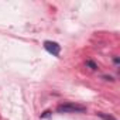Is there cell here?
I'll return each mask as SVG.
<instances>
[{
    "mask_svg": "<svg viewBox=\"0 0 120 120\" xmlns=\"http://www.w3.org/2000/svg\"><path fill=\"white\" fill-rule=\"evenodd\" d=\"M102 79H105V81H110V82H114V78H113L112 75H102Z\"/></svg>",
    "mask_w": 120,
    "mask_h": 120,
    "instance_id": "5",
    "label": "cell"
},
{
    "mask_svg": "<svg viewBox=\"0 0 120 120\" xmlns=\"http://www.w3.org/2000/svg\"><path fill=\"white\" fill-rule=\"evenodd\" d=\"M44 48L54 56H59V54H61V45L55 41H44Z\"/></svg>",
    "mask_w": 120,
    "mask_h": 120,
    "instance_id": "2",
    "label": "cell"
},
{
    "mask_svg": "<svg viewBox=\"0 0 120 120\" xmlns=\"http://www.w3.org/2000/svg\"><path fill=\"white\" fill-rule=\"evenodd\" d=\"M113 64H114V65H119V64H120V58H119L117 55L113 56Z\"/></svg>",
    "mask_w": 120,
    "mask_h": 120,
    "instance_id": "7",
    "label": "cell"
},
{
    "mask_svg": "<svg viewBox=\"0 0 120 120\" xmlns=\"http://www.w3.org/2000/svg\"><path fill=\"white\" fill-rule=\"evenodd\" d=\"M51 116V110H45L42 114H41V119H47V117H49Z\"/></svg>",
    "mask_w": 120,
    "mask_h": 120,
    "instance_id": "6",
    "label": "cell"
},
{
    "mask_svg": "<svg viewBox=\"0 0 120 120\" xmlns=\"http://www.w3.org/2000/svg\"><path fill=\"white\" fill-rule=\"evenodd\" d=\"M56 112L58 113H85L86 106L79 105V103H74V102H67V103L58 105Z\"/></svg>",
    "mask_w": 120,
    "mask_h": 120,
    "instance_id": "1",
    "label": "cell"
},
{
    "mask_svg": "<svg viewBox=\"0 0 120 120\" xmlns=\"http://www.w3.org/2000/svg\"><path fill=\"white\" fill-rule=\"evenodd\" d=\"M85 65H86L89 69H92V71H98V69H99L98 64H96L95 61H92V59H86V61H85Z\"/></svg>",
    "mask_w": 120,
    "mask_h": 120,
    "instance_id": "4",
    "label": "cell"
},
{
    "mask_svg": "<svg viewBox=\"0 0 120 120\" xmlns=\"http://www.w3.org/2000/svg\"><path fill=\"white\" fill-rule=\"evenodd\" d=\"M96 116H98V117H100L102 120H117L114 116L107 114V113H102V112H98V113H96Z\"/></svg>",
    "mask_w": 120,
    "mask_h": 120,
    "instance_id": "3",
    "label": "cell"
}]
</instances>
